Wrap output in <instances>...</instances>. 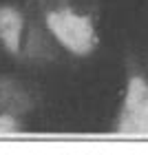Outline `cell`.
Listing matches in <instances>:
<instances>
[{
	"label": "cell",
	"instance_id": "1",
	"mask_svg": "<svg viewBox=\"0 0 148 155\" xmlns=\"http://www.w3.org/2000/svg\"><path fill=\"white\" fill-rule=\"evenodd\" d=\"M47 27L53 38L75 55H88L97 47V31L88 16L75 13L73 9H55L47 13Z\"/></svg>",
	"mask_w": 148,
	"mask_h": 155
},
{
	"label": "cell",
	"instance_id": "2",
	"mask_svg": "<svg viewBox=\"0 0 148 155\" xmlns=\"http://www.w3.org/2000/svg\"><path fill=\"white\" fill-rule=\"evenodd\" d=\"M117 133L148 135V82L144 78H130L126 100L117 117Z\"/></svg>",
	"mask_w": 148,
	"mask_h": 155
},
{
	"label": "cell",
	"instance_id": "3",
	"mask_svg": "<svg viewBox=\"0 0 148 155\" xmlns=\"http://www.w3.org/2000/svg\"><path fill=\"white\" fill-rule=\"evenodd\" d=\"M33 107L31 95L27 93L22 82L13 78H0V113L5 115H22Z\"/></svg>",
	"mask_w": 148,
	"mask_h": 155
},
{
	"label": "cell",
	"instance_id": "4",
	"mask_svg": "<svg viewBox=\"0 0 148 155\" xmlns=\"http://www.w3.org/2000/svg\"><path fill=\"white\" fill-rule=\"evenodd\" d=\"M22 13L11 5H0V42L9 53H20V42H22Z\"/></svg>",
	"mask_w": 148,
	"mask_h": 155
},
{
	"label": "cell",
	"instance_id": "5",
	"mask_svg": "<svg viewBox=\"0 0 148 155\" xmlns=\"http://www.w3.org/2000/svg\"><path fill=\"white\" fill-rule=\"evenodd\" d=\"M20 124L13 115H5L0 113V135H11V133H18Z\"/></svg>",
	"mask_w": 148,
	"mask_h": 155
}]
</instances>
